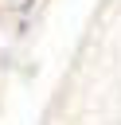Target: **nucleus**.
<instances>
[{
	"label": "nucleus",
	"instance_id": "nucleus-1",
	"mask_svg": "<svg viewBox=\"0 0 121 125\" xmlns=\"http://www.w3.org/2000/svg\"><path fill=\"white\" fill-rule=\"evenodd\" d=\"M8 4H12V0H8Z\"/></svg>",
	"mask_w": 121,
	"mask_h": 125
}]
</instances>
